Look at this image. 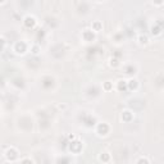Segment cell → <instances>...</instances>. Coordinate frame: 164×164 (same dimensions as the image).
<instances>
[{
  "label": "cell",
  "mask_w": 164,
  "mask_h": 164,
  "mask_svg": "<svg viewBox=\"0 0 164 164\" xmlns=\"http://www.w3.org/2000/svg\"><path fill=\"white\" fill-rule=\"evenodd\" d=\"M5 156H7V159H8V160H10V161H14V160L17 159L18 154H17V151H16L14 149H9V150H7V153H5Z\"/></svg>",
  "instance_id": "6da1fadb"
},
{
  "label": "cell",
  "mask_w": 164,
  "mask_h": 164,
  "mask_svg": "<svg viewBox=\"0 0 164 164\" xmlns=\"http://www.w3.org/2000/svg\"><path fill=\"white\" fill-rule=\"evenodd\" d=\"M109 132V126L105 124V123H100L98 126V133L99 135H107Z\"/></svg>",
  "instance_id": "7a4b0ae2"
},
{
  "label": "cell",
  "mask_w": 164,
  "mask_h": 164,
  "mask_svg": "<svg viewBox=\"0 0 164 164\" xmlns=\"http://www.w3.org/2000/svg\"><path fill=\"white\" fill-rule=\"evenodd\" d=\"M35 23H36V21H35V18L33 17H26L25 18V25H26V27H33L35 26Z\"/></svg>",
  "instance_id": "3957f363"
},
{
  "label": "cell",
  "mask_w": 164,
  "mask_h": 164,
  "mask_svg": "<svg viewBox=\"0 0 164 164\" xmlns=\"http://www.w3.org/2000/svg\"><path fill=\"white\" fill-rule=\"evenodd\" d=\"M16 50H17V53H25L26 45H25L23 42H18V44L16 45Z\"/></svg>",
  "instance_id": "277c9868"
},
{
  "label": "cell",
  "mask_w": 164,
  "mask_h": 164,
  "mask_svg": "<svg viewBox=\"0 0 164 164\" xmlns=\"http://www.w3.org/2000/svg\"><path fill=\"white\" fill-rule=\"evenodd\" d=\"M99 159H100L101 161H108V160H109V154L104 153V154H101V155L99 156Z\"/></svg>",
  "instance_id": "5b68a950"
},
{
  "label": "cell",
  "mask_w": 164,
  "mask_h": 164,
  "mask_svg": "<svg viewBox=\"0 0 164 164\" xmlns=\"http://www.w3.org/2000/svg\"><path fill=\"white\" fill-rule=\"evenodd\" d=\"M136 86H137V81L136 79H131L130 81V87L131 89H136Z\"/></svg>",
  "instance_id": "8992f818"
},
{
  "label": "cell",
  "mask_w": 164,
  "mask_h": 164,
  "mask_svg": "<svg viewBox=\"0 0 164 164\" xmlns=\"http://www.w3.org/2000/svg\"><path fill=\"white\" fill-rule=\"evenodd\" d=\"M84 37H85V39H89V40H91V39H94V35L91 36V35H90V32H89V31H86V32L84 33Z\"/></svg>",
  "instance_id": "52a82bcc"
},
{
  "label": "cell",
  "mask_w": 164,
  "mask_h": 164,
  "mask_svg": "<svg viewBox=\"0 0 164 164\" xmlns=\"http://www.w3.org/2000/svg\"><path fill=\"white\" fill-rule=\"evenodd\" d=\"M122 89L123 90L126 89V82L124 81H119V90H122Z\"/></svg>",
  "instance_id": "ba28073f"
},
{
  "label": "cell",
  "mask_w": 164,
  "mask_h": 164,
  "mask_svg": "<svg viewBox=\"0 0 164 164\" xmlns=\"http://www.w3.org/2000/svg\"><path fill=\"white\" fill-rule=\"evenodd\" d=\"M140 42H141V44H142V42L146 44V42H147V37H146V36H141V37H140Z\"/></svg>",
  "instance_id": "9c48e42d"
},
{
  "label": "cell",
  "mask_w": 164,
  "mask_h": 164,
  "mask_svg": "<svg viewBox=\"0 0 164 164\" xmlns=\"http://www.w3.org/2000/svg\"><path fill=\"white\" fill-rule=\"evenodd\" d=\"M123 115H126V121H128V119H130V117H131L130 112H124V113H123Z\"/></svg>",
  "instance_id": "30bf717a"
},
{
  "label": "cell",
  "mask_w": 164,
  "mask_h": 164,
  "mask_svg": "<svg viewBox=\"0 0 164 164\" xmlns=\"http://www.w3.org/2000/svg\"><path fill=\"white\" fill-rule=\"evenodd\" d=\"M142 161H144V163H149V160H147V159H145V158H141V159H138V160H137V163H142Z\"/></svg>",
  "instance_id": "8fae6325"
},
{
  "label": "cell",
  "mask_w": 164,
  "mask_h": 164,
  "mask_svg": "<svg viewBox=\"0 0 164 164\" xmlns=\"http://www.w3.org/2000/svg\"><path fill=\"white\" fill-rule=\"evenodd\" d=\"M95 27H96V31H98V30L100 28V23H96V25H95Z\"/></svg>",
  "instance_id": "7c38bea8"
},
{
  "label": "cell",
  "mask_w": 164,
  "mask_h": 164,
  "mask_svg": "<svg viewBox=\"0 0 164 164\" xmlns=\"http://www.w3.org/2000/svg\"><path fill=\"white\" fill-rule=\"evenodd\" d=\"M155 3L156 4H161V0H155Z\"/></svg>",
  "instance_id": "4fadbf2b"
},
{
  "label": "cell",
  "mask_w": 164,
  "mask_h": 164,
  "mask_svg": "<svg viewBox=\"0 0 164 164\" xmlns=\"http://www.w3.org/2000/svg\"><path fill=\"white\" fill-rule=\"evenodd\" d=\"M3 2H4V0H0V3H3Z\"/></svg>",
  "instance_id": "5bb4252c"
},
{
  "label": "cell",
  "mask_w": 164,
  "mask_h": 164,
  "mask_svg": "<svg viewBox=\"0 0 164 164\" xmlns=\"http://www.w3.org/2000/svg\"><path fill=\"white\" fill-rule=\"evenodd\" d=\"M99 2H101V0H99Z\"/></svg>",
  "instance_id": "9a60e30c"
}]
</instances>
